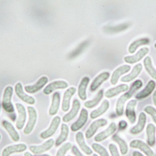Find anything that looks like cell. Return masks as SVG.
Masks as SVG:
<instances>
[{
  "label": "cell",
  "instance_id": "6da1fadb",
  "mask_svg": "<svg viewBox=\"0 0 156 156\" xmlns=\"http://www.w3.org/2000/svg\"><path fill=\"white\" fill-rule=\"evenodd\" d=\"M143 86V82L141 80H136L133 82V84L130 88V90L125 94L120 96L118 99L116 106V113L119 116H121L123 115L124 106L126 102L130 99L134 94Z\"/></svg>",
  "mask_w": 156,
  "mask_h": 156
},
{
  "label": "cell",
  "instance_id": "7a4b0ae2",
  "mask_svg": "<svg viewBox=\"0 0 156 156\" xmlns=\"http://www.w3.org/2000/svg\"><path fill=\"white\" fill-rule=\"evenodd\" d=\"M12 94V87L11 86H7L4 91L2 105L3 109L8 113H12L14 112V107L11 101Z\"/></svg>",
  "mask_w": 156,
  "mask_h": 156
},
{
  "label": "cell",
  "instance_id": "3957f363",
  "mask_svg": "<svg viewBox=\"0 0 156 156\" xmlns=\"http://www.w3.org/2000/svg\"><path fill=\"white\" fill-rule=\"evenodd\" d=\"M28 113V121L23 129V133L25 135H28L32 133L37 122L38 115L36 109L32 106L27 108Z\"/></svg>",
  "mask_w": 156,
  "mask_h": 156
},
{
  "label": "cell",
  "instance_id": "277c9868",
  "mask_svg": "<svg viewBox=\"0 0 156 156\" xmlns=\"http://www.w3.org/2000/svg\"><path fill=\"white\" fill-rule=\"evenodd\" d=\"M129 146L131 148H136L140 150L146 156H156L154 151L147 143L143 141L135 139L130 141Z\"/></svg>",
  "mask_w": 156,
  "mask_h": 156
},
{
  "label": "cell",
  "instance_id": "5b68a950",
  "mask_svg": "<svg viewBox=\"0 0 156 156\" xmlns=\"http://www.w3.org/2000/svg\"><path fill=\"white\" fill-rule=\"evenodd\" d=\"M61 119L59 116H55L52 119L51 125L49 127L45 130V131L42 132L40 134V137L42 139H47L52 137L55 132H56L58 127L61 124Z\"/></svg>",
  "mask_w": 156,
  "mask_h": 156
},
{
  "label": "cell",
  "instance_id": "8992f818",
  "mask_svg": "<svg viewBox=\"0 0 156 156\" xmlns=\"http://www.w3.org/2000/svg\"><path fill=\"white\" fill-rule=\"evenodd\" d=\"M55 144V141L52 139H50L49 140L44 142L42 144L39 146L32 145L29 147V150L33 154L36 155L41 154L46 151H49L53 147Z\"/></svg>",
  "mask_w": 156,
  "mask_h": 156
},
{
  "label": "cell",
  "instance_id": "52a82bcc",
  "mask_svg": "<svg viewBox=\"0 0 156 156\" xmlns=\"http://www.w3.org/2000/svg\"><path fill=\"white\" fill-rule=\"evenodd\" d=\"M107 124L108 121L105 119H99L94 121L86 131L85 137L86 139H91L92 137H94V135L99 128L105 126Z\"/></svg>",
  "mask_w": 156,
  "mask_h": 156
},
{
  "label": "cell",
  "instance_id": "ba28073f",
  "mask_svg": "<svg viewBox=\"0 0 156 156\" xmlns=\"http://www.w3.org/2000/svg\"><path fill=\"white\" fill-rule=\"evenodd\" d=\"M16 106L18 114V117L16 122V127L18 130H21L23 129L27 119V110L21 103H16Z\"/></svg>",
  "mask_w": 156,
  "mask_h": 156
},
{
  "label": "cell",
  "instance_id": "9c48e42d",
  "mask_svg": "<svg viewBox=\"0 0 156 156\" xmlns=\"http://www.w3.org/2000/svg\"><path fill=\"white\" fill-rule=\"evenodd\" d=\"M15 92L16 96L22 101H24L25 103L30 105H33L35 103V99L34 97L28 95L27 94L25 93L23 90V86L21 83L18 82L16 84L15 86Z\"/></svg>",
  "mask_w": 156,
  "mask_h": 156
},
{
  "label": "cell",
  "instance_id": "30bf717a",
  "mask_svg": "<svg viewBox=\"0 0 156 156\" xmlns=\"http://www.w3.org/2000/svg\"><path fill=\"white\" fill-rule=\"evenodd\" d=\"M27 149V146L24 143H19L11 145L3 149L1 153V156H10L12 154L24 152L26 151Z\"/></svg>",
  "mask_w": 156,
  "mask_h": 156
},
{
  "label": "cell",
  "instance_id": "8fae6325",
  "mask_svg": "<svg viewBox=\"0 0 156 156\" xmlns=\"http://www.w3.org/2000/svg\"><path fill=\"white\" fill-rule=\"evenodd\" d=\"M88 119V112L85 109H82L80 113L78 120L74 122L70 126V129L72 132H78L86 124Z\"/></svg>",
  "mask_w": 156,
  "mask_h": 156
},
{
  "label": "cell",
  "instance_id": "7c38bea8",
  "mask_svg": "<svg viewBox=\"0 0 156 156\" xmlns=\"http://www.w3.org/2000/svg\"><path fill=\"white\" fill-rule=\"evenodd\" d=\"M117 129V126L115 122H112L110 124L108 128L101 132V133H98L95 136L94 140L96 142L99 143L108 139L111 135L115 133Z\"/></svg>",
  "mask_w": 156,
  "mask_h": 156
},
{
  "label": "cell",
  "instance_id": "4fadbf2b",
  "mask_svg": "<svg viewBox=\"0 0 156 156\" xmlns=\"http://www.w3.org/2000/svg\"><path fill=\"white\" fill-rule=\"evenodd\" d=\"M137 103V101L136 100H131L128 102L126 108V116L129 120L130 123L132 125L135 123L137 119L136 114L135 112V108L136 106Z\"/></svg>",
  "mask_w": 156,
  "mask_h": 156
},
{
  "label": "cell",
  "instance_id": "5bb4252c",
  "mask_svg": "<svg viewBox=\"0 0 156 156\" xmlns=\"http://www.w3.org/2000/svg\"><path fill=\"white\" fill-rule=\"evenodd\" d=\"M76 92V89L75 87H70L65 92L62 103V110L63 112H66L69 110L71 99Z\"/></svg>",
  "mask_w": 156,
  "mask_h": 156
},
{
  "label": "cell",
  "instance_id": "9a60e30c",
  "mask_svg": "<svg viewBox=\"0 0 156 156\" xmlns=\"http://www.w3.org/2000/svg\"><path fill=\"white\" fill-rule=\"evenodd\" d=\"M68 87V83L64 80H56L48 85L43 90V93L48 95L57 89H63Z\"/></svg>",
  "mask_w": 156,
  "mask_h": 156
},
{
  "label": "cell",
  "instance_id": "2e32d148",
  "mask_svg": "<svg viewBox=\"0 0 156 156\" xmlns=\"http://www.w3.org/2000/svg\"><path fill=\"white\" fill-rule=\"evenodd\" d=\"M149 52V49L144 47L140 49L135 55L132 56H127L124 58L125 62L130 64H133L139 62Z\"/></svg>",
  "mask_w": 156,
  "mask_h": 156
},
{
  "label": "cell",
  "instance_id": "e0dca14e",
  "mask_svg": "<svg viewBox=\"0 0 156 156\" xmlns=\"http://www.w3.org/2000/svg\"><path fill=\"white\" fill-rule=\"evenodd\" d=\"M48 82V78L47 76H42L33 85H28L24 87L26 92L28 94H35L38 92L45 86Z\"/></svg>",
  "mask_w": 156,
  "mask_h": 156
},
{
  "label": "cell",
  "instance_id": "ac0fdd59",
  "mask_svg": "<svg viewBox=\"0 0 156 156\" xmlns=\"http://www.w3.org/2000/svg\"><path fill=\"white\" fill-rule=\"evenodd\" d=\"M80 108V102L78 99H74L72 103V109L69 113L63 116L62 121L64 123L69 122L72 120L78 115Z\"/></svg>",
  "mask_w": 156,
  "mask_h": 156
},
{
  "label": "cell",
  "instance_id": "d6986e66",
  "mask_svg": "<svg viewBox=\"0 0 156 156\" xmlns=\"http://www.w3.org/2000/svg\"><path fill=\"white\" fill-rule=\"evenodd\" d=\"M146 122L147 116L146 113L144 112H141L139 116L137 124L130 129V133L133 135H137L138 134H140L144 130Z\"/></svg>",
  "mask_w": 156,
  "mask_h": 156
},
{
  "label": "cell",
  "instance_id": "ffe728a7",
  "mask_svg": "<svg viewBox=\"0 0 156 156\" xmlns=\"http://www.w3.org/2000/svg\"><path fill=\"white\" fill-rule=\"evenodd\" d=\"M130 69H131L130 66L127 65H122L117 68L113 72L110 78V82L112 85H115L116 84H117L120 77L123 74H125L128 72H129Z\"/></svg>",
  "mask_w": 156,
  "mask_h": 156
},
{
  "label": "cell",
  "instance_id": "44dd1931",
  "mask_svg": "<svg viewBox=\"0 0 156 156\" xmlns=\"http://www.w3.org/2000/svg\"><path fill=\"white\" fill-rule=\"evenodd\" d=\"M109 77L110 73L108 72H102L101 74H99L94 79L90 86V90L91 92L96 91L101 86V84L107 80Z\"/></svg>",
  "mask_w": 156,
  "mask_h": 156
},
{
  "label": "cell",
  "instance_id": "7402d4cb",
  "mask_svg": "<svg viewBox=\"0 0 156 156\" xmlns=\"http://www.w3.org/2000/svg\"><path fill=\"white\" fill-rule=\"evenodd\" d=\"M156 86V82L154 80H150L147 85L141 92L136 95L135 98L137 100H141L147 98L154 91Z\"/></svg>",
  "mask_w": 156,
  "mask_h": 156
},
{
  "label": "cell",
  "instance_id": "603a6c76",
  "mask_svg": "<svg viewBox=\"0 0 156 156\" xmlns=\"http://www.w3.org/2000/svg\"><path fill=\"white\" fill-rule=\"evenodd\" d=\"M75 139L79 148L81 149L83 153H85L87 155H90L93 153V150L92 148L89 147L86 144L83 133L80 132H78L76 134Z\"/></svg>",
  "mask_w": 156,
  "mask_h": 156
},
{
  "label": "cell",
  "instance_id": "cb8c5ba5",
  "mask_svg": "<svg viewBox=\"0 0 156 156\" xmlns=\"http://www.w3.org/2000/svg\"><path fill=\"white\" fill-rule=\"evenodd\" d=\"M2 125L3 127L7 130L11 139L12 140L15 142H18L20 140V134L17 132V131L16 130L15 127H14L12 124H11L7 120H3L2 122Z\"/></svg>",
  "mask_w": 156,
  "mask_h": 156
},
{
  "label": "cell",
  "instance_id": "d4e9b609",
  "mask_svg": "<svg viewBox=\"0 0 156 156\" xmlns=\"http://www.w3.org/2000/svg\"><path fill=\"white\" fill-rule=\"evenodd\" d=\"M147 143L150 147H153L156 144V126L152 123H149L146 127Z\"/></svg>",
  "mask_w": 156,
  "mask_h": 156
},
{
  "label": "cell",
  "instance_id": "484cf974",
  "mask_svg": "<svg viewBox=\"0 0 156 156\" xmlns=\"http://www.w3.org/2000/svg\"><path fill=\"white\" fill-rule=\"evenodd\" d=\"M61 103V95L59 92H55L52 96L51 105L49 110V114L51 116H55L59 109Z\"/></svg>",
  "mask_w": 156,
  "mask_h": 156
},
{
  "label": "cell",
  "instance_id": "4316f807",
  "mask_svg": "<svg viewBox=\"0 0 156 156\" xmlns=\"http://www.w3.org/2000/svg\"><path fill=\"white\" fill-rule=\"evenodd\" d=\"M128 89H129V86L127 85L122 84L113 88L108 89L105 93V96L107 98H112L120 93L127 91Z\"/></svg>",
  "mask_w": 156,
  "mask_h": 156
},
{
  "label": "cell",
  "instance_id": "83f0119b",
  "mask_svg": "<svg viewBox=\"0 0 156 156\" xmlns=\"http://www.w3.org/2000/svg\"><path fill=\"white\" fill-rule=\"evenodd\" d=\"M109 101L108 100H105L102 102L100 107H99L96 110H94L90 113V117L92 119H96V118L100 117L101 116L103 115L105 113L107 112V110L109 109Z\"/></svg>",
  "mask_w": 156,
  "mask_h": 156
},
{
  "label": "cell",
  "instance_id": "f1b7e54d",
  "mask_svg": "<svg viewBox=\"0 0 156 156\" xmlns=\"http://www.w3.org/2000/svg\"><path fill=\"white\" fill-rule=\"evenodd\" d=\"M143 66L141 63H138L135 65L132 70V72L127 75L122 77L121 79V81L122 82H130L132 81L135 78H137L139 75L140 73L142 70Z\"/></svg>",
  "mask_w": 156,
  "mask_h": 156
},
{
  "label": "cell",
  "instance_id": "f546056e",
  "mask_svg": "<svg viewBox=\"0 0 156 156\" xmlns=\"http://www.w3.org/2000/svg\"><path fill=\"white\" fill-rule=\"evenodd\" d=\"M90 79L85 76L83 78L78 87V94L79 98L82 101H86L87 99L86 89L89 85Z\"/></svg>",
  "mask_w": 156,
  "mask_h": 156
},
{
  "label": "cell",
  "instance_id": "4dcf8cb0",
  "mask_svg": "<svg viewBox=\"0 0 156 156\" xmlns=\"http://www.w3.org/2000/svg\"><path fill=\"white\" fill-rule=\"evenodd\" d=\"M69 129L68 126L65 123L62 124L61 128V134L55 142L56 147H58L61 146L67 140L69 136Z\"/></svg>",
  "mask_w": 156,
  "mask_h": 156
},
{
  "label": "cell",
  "instance_id": "1f68e13d",
  "mask_svg": "<svg viewBox=\"0 0 156 156\" xmlns=\"http://www.w3.org/2000/svg\"><path fill=\"white\" fill-rule=\"evenodd\" d=\"M112 140L119 146L121 154L123 156L126 155L129 151V147L126 141L117 134H114L112 136Z\"/></svg>",
  "mask_w": 156,
  "mask_h": 156
},
{
  "label": "cell",
  "instance_id": "d6a6232c",
  "mask_svg": "<svg viewBox=\"0 0 156 156\" xmlns=\"http://www.w3.org/2000/svg\"><path fill=\"white\" fill-rule=\"evenodd\" d=\"M143 63L147 72L151 78L156 80V70L153 66L151 58L150 56H146L143 61Z\"/></svg>",
  "mask_w": 156,
  "mask_h": 156
},
{
  "label": "cell",
  "instance_id": "836d02e7",
  "mask_svg": "<svg viewBox=\"0 0 156 156\" xmlns=\"http://www.w3.org/2000/svg\"><path fill=\"white\" fill-rule=\"evenodd\" d=\"M103 95H104L103 90H99L94 99L90 101H86L84 103L85 107H86L87 109L94 108L100 103V101H101Z\"/></svg>",
  "mask_w": 156,
  "mask_h": 156
},
{
  "label": "cell",
  "instance_id": "e575fe53",
  "mask_svg": "<svg viewBox=\"0 0 156 156\" xmlns=\"http://www.w3.org/2000/svg\"><path fill=\"white\" fill-rule=\"evenodd\" d=\"M149 42H150V41L148 38H141V39H137L130 45V46L128 48L129 52L130 54H133L136 51L137 49L139 47L142 45H147L149 44Z\"/></svg>",
  "mask_w": 156,
  "mask_h": 156
},
{
  "label": "cell",
  "instance_id": "d590c367",
  "mask_svg": "<svg viewBox=\"0 0 156 156\" xmlns=\"http://www.w3.org/2000/svg\"><path fill=\"white\" fill-rule=\"evenodd\" d=\"M92 148L94 151L98 153L100 156H109V152L101 144L98 143H94L92 144Z\"/></svg>",
  "mask_w": 156,
  "mask_h": 156
},
{
  "label": "cell",
  "instance_id": "8d00e7d4",
  "mask_svg": "<svg viewBox=\"0 0 156 156\" xmlns=\"http://www.w3.org/2000/svg\"><path fill=\"white\" fill-rule=\"evenodd\" d=\"M72 147V144L69 142L63 144L58 150L56 154V156H65L67 152L71 149Z\"/></svg>",
  "mask_w": 156,
  "mask_h": 156
},
{
  "label": "cell",
  "instance_id": "74e56055",
  "mask_svg": "<svg viewBox=\"0 0 156 156\" xmlns=\"http://www.w3.org/2000/svg\"><path fill=\"white\" fill-rule=\"evenodd\" d=\"M144 112L152 117L153 120L156 124V109L151 106H147L144 108Z\"/></svg>",
  "mask_w": 156,
  "mask_h": 156
},
{
  "label": "cell",
  "instance_id": "f35d334b",
  "mask_svg": "<svg viewBox=\"0 0 156 156\" xmlns=\"http://www.w3.org/2000/svg\"><path fill=\"white\" fill-rule=\"evenodd\" d=\"M109 150L111 156H120L117 146L115 144L110 143L109 145Z\"/></svg>",
  "mask_w": 156,
  "mask_h": 156
},
{
  "label": "cell",
  "instance_id": "ab89813d",
  "mask_svg": "<svg viewBox=\"0 0 156 156\" xmlns=\"http://www.w3.org/2000/svg\"><path fill=\"white\" fill-rule=\"evenodd\" d=\"M72 153L75 156H84L83 155V154L80 152V151L79 150V148L76 146H73L72 147Z\"/></svg>",
  "mask_w": 156,
  "mask_h": 156
},
{
  "label": "cell",
  "instance_id": "60d3db41",
  "mask_svg": "<svg viewBox=\"0 0 156 156\" xmlns=\"http://www.w3.org/2000/svg\"><path fill=\"white\" fill-rule=\"evenodd\" d=\"M127 127V123L125 120H121L119 123V129L120 130H124Z\"/></svg>",
  "mask_w": 156,
  "mask_h": 156
},
{
  "label": "cell",
  "instance_id": "b9f144b4",
  "mask_svg": "<svg viewBox=\"0 0 156 156\" xmlns=\"http://www.w3.org/2000/svg\"><path fill=\"white\" fill-rule=\"evenodd\" d=\"M132 156H144L141 153L138 151H134L132 153Z\"/></svg>",
  "mask_w": 156,
  "mask_h": 156
},
{
  "label": "cell",
  "instance_id": "7bdbcfd3",
  "mask_svg": "<svg viewBox=\"0 0 156 156\" xmlns=\"http://www.w3.org/2000/svg\"><path fill=\"white\" fill-rule=\"evenodd\" d=\"M153 103L156 107V90L154 91V94H153Z\"/></svg>",
  "mask_w": 156,
  "mask_h": 156
},
{
  "label": "cell",
  "instance_id": "ee69618b",
  "mask_svg": "<svg viewBox=\"0 0 156 156\" xmlns=\"http://www.w3.org/2000/svg\"><path fill=\"white\" fill-rule=\"evenodd\" d=\"M24 156H33L31 153H30V152H25L24 153Z\"/></svg>",
  "mask_w": 156,
  "mask_h": 156
},
{
  "label": "cell",
  "instance_id": "f6af8a7d",
  "mask_svg": "<svg viewBox=\"0 0 156 156\" xmlns=\"http://www.w3.org/2000/svg\"><path fill=\"white\" fill-rule=\"evenodd\" d=\"M35 156H50L48 154H37Z\"/></svg>",
  "mask_w": 156,
  "mask_h": 156
},
{
  "label": "cell",
  "instance_id": "bcb514c9",
  "mask_svg": "<svg viewBox=\"0 0 156 156\" xmlns=\"http://www.w3.org/2000/svg\"><path fill=\"white\" fill-rule=\"evenodd\" d=\"M93 156H99L98 155H97L96 154H93Z\"/></svg>",
  "mask_w": 156,
  "mask_h": 156
},
{
  "label": "cell",
  "instance_id": "7dc6e473",
  "mask_svg": "<svg viewBox=\"0 0 156 156\" xmlns=\"http://www.w3.org/2000/svg\"><path fill=\"white\" fill-rule=\"evenodd\" d=\"M154 47H155V48H156V42L155 43V44H154Z\"/></svg>",
  "mask_w": 156,
  "mask_h": 156
},
{
  "label": "cell",
  "instance_id": "c3c4849f",
  "mask_svg": "<svg viewBox=\"0 0 156 156\" xmlns=\"http://www.w3.org/2000/svg\"><path fill=\"white\" fill-rule=\"evenodd\" d=\"M1 140V134H0V141Z\"/></svg>",
  "mask_w": 156,
  "mask_h": 156
},
{
  "label": "cell",
  "instance_id": "681fc988",
  "mask_svg": "<svg viewBox=\"0 0 156 156\" xmlns=\"http://www.w3.org/2000/svg\"><path fill=\"white\" fill-rule=\"evenodd\" d=\"M0 113H1V105H0Z\"/></svg>",
  "mask_w": 156,
  "mask_h": 156
},
{
  "label": "cell",
  "instance_id": "f907efd6",
  "mask_svg": "<svg viewBox=\"0 0 156 156\" xmlns=\"http://www.w3.org/2000/svg\"></svg>",
  "mask_w": 156,
  "mask_h": 156
},
{
  "label": "cell",
  "instance_id": "816d5d0a",
  "mask_svg": "<svg viewBox=\"0 0 156 156\" xmlns=\"http://www.w3.org/2000/svg\"></svg>",
  "mask_w": 156,
  "mask_h": 156
}]
</instances>
